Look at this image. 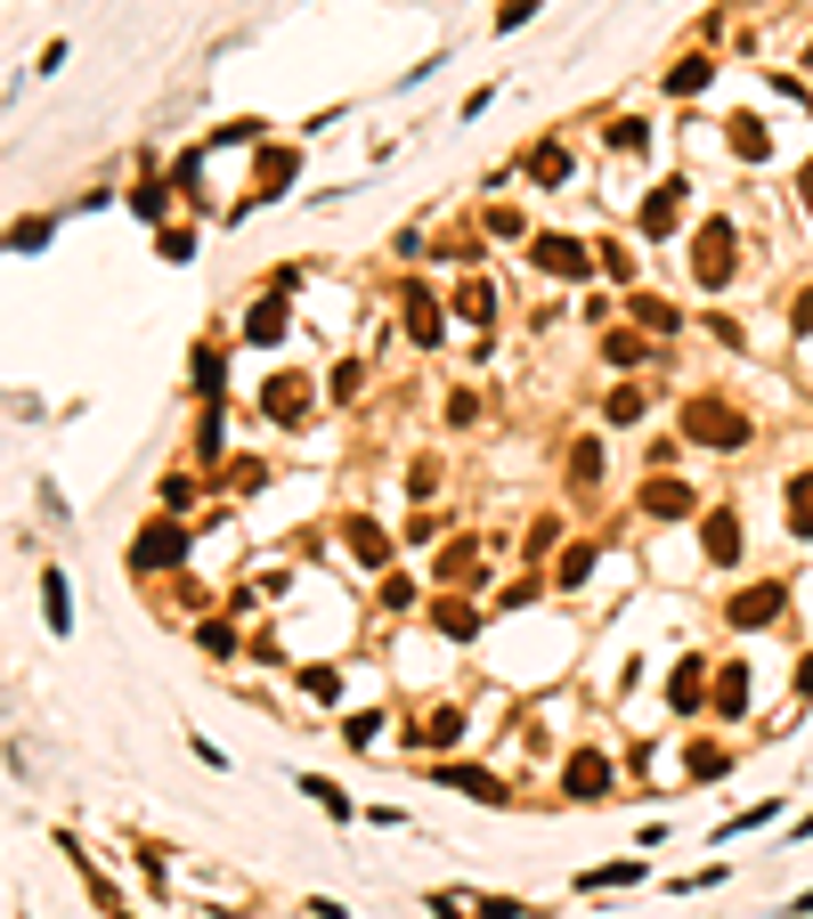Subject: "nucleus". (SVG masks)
<instances>
[{
    "mask_svg": "<svg viewBox=\"0 0 813 919\" xmlns=\"http://www.w3.org/2000/svg\"><path fill=\"white\" fill-rule=\"evenodd\" d=\"M798 700H813V659L798 667Z\"/></svg>",
    "mask_w": 813,
    "mask_h": 919,
    "instance_id": "603ef678",
    "label": "nucleus"
},
{
    "mask_svg": "<svg viewBox=\"0 0 813 919\" xmlns=\"http://www.w3.org/2000/svg\"><path fill=\"white\" fill-rule=\"evenodd\" d=\"M196 643H204V659H237V635H228L220 619H204V626H196Z\"/></svg>",
    "mask_w": 813,
    "mask_h": 919,
    "instance_id": "79ce46f5",
    "label": "nucleus"
},
{
    "mask_svg": "<svg viewBox=\"0 0 813 919\" xmlns=\"http://www.w3.org/2000/svg\"><path fill=\"white\" fill-rule=\"evenodd\" d=\"M635 228H642L651 244H659V237H675V228H683V179H659L651 196L635 204Z\"/></svg>",
    "mask_w": 813,
    "mask_h": 919,
    "instance_id": "1a4fd4ad",
    "label": "nucleus"
},
{
    "mask_svg": "<svg viewBox=\"0 0 813 919\" xmlns=\"http://www.w3.org/2000/svg\"><path fill=\"white\" fill-rule=\"evenodd\" d=\"M196 554V521L179 513H155L147 529L131 537V578H155V570H179V561Z\"/></svg>",
    "mask_w": 813,
    "mask_h": 919,
    "instance_id": "f257e3e1",
    "label": "nucleus"
},
{
    "mask_svg": "<svg viewBox=\"0 0 813 919\" xmlns=\"http://www.w3.org/2000/svg\"><path fill=\"white\" fill-rule=\"evenodd\" d=\"M431 781H440V789H455V798H472V806H513V781H505V773H488V765H464V757L431 765Z\"/></svg>",
    "mask_w": 813,
    "mask_h": 919,
    "instance_id": "423d86ee",
    "label": "nucleus"
},
{
    "mask_svg": "<svg viewBox=\"0 0 813 919\" xmlns=\"http://www.w3.org/2000/svg\"><path fill=\"white\" fill-rule=\"evenodd\" d=\"M431 626H440L448 643H472V635H481V611H472L464 594H440V602H431Z\"/></svg>",
    "mask_w": 813,
    "mask_h": 919,
    "instance_id": "f3484780",
    "label": "nucleus"
},
{
    "mask_svg": "<svg viewBox=\"0 0 813 919\" xmlns=\"http://www.w3.org/2000/svg\"><path fill=\"white\" fill-rule=\"evenodd\" d=\"M301 692H309V700H342V667L309 659V667H301Z\"/></svg>",
    "mask_w": 813,
    "mask_h": 919,
    "instance_id": "72a5a7b5",
    "label": "nucleus"
},
{
    "mask_svg": "<svg viewBox=\"0 0 813 919\" xmlns=\"http://www.w3.org/2000/svg\"><path fill=\"white\" fill-rule=\"evenodd\" d=\"M765 822H781V806H773V798H765V806H740L733 822L716 830V846H724V839H740V830H765Z\"/></svg>",
    "mask_w": 813,
    "mask_h": 919,
    "instance_id": "e433bc0d",
    "label": "nucleus"
},
{
    "mask_svg": "<svg viewBox=\"0 0 813 919\" xmlns=\"http://www.w3.org/2000/svg\"><path fill=\"white\" fill-rule=\"evenodd\" d=\"M733 277H740V237H733V220H700V228H692V285L724 294Z\"/></svg>",
    "mask_w": 813,
    "mask_h": 919,
    "instance_id": "f03ea898",
    "label": "nucleus"
},
{
    "mask_svg": "<svg viewBox=\"0 0 813 919\" xmlns=\"http://www.w3.org/2000/svg\"><path fill=\"white\" fill-rule=\"evenodd\" d=\"M294 781H301V798H309V806H326V813H333V822H359V806H350V789H342V781H326V773H294Z\"/></svg>",
    "mask_w": 813,
    "mask_h": 919,
    "instance_id": "6ab92c4d",
    "label": "nucleus"
},
{
    "mask_svg": "<svg viewBox=\"0 0 813 919\" xmlns=\"http://www.w3.org/2000/svg\"><path fill=\"white\" fill-rule=\"evenodd\" d=\"M472 919H546V911L520 904V895H488V904H472Z\"/></svg>",
    "mask_w": 813,
    "mask_h": 919,
    "instance_id": "58836bf2",
    "label": "nucleus"
},
{
    "mask_svg": "<svg viewBox=\"0 0 813 919\" xmlns=\"http://www.w3.org/2000/svg\"><path fill=\"white\" fill-rule=\"evenodd\" d=\"M342 546L366 561V570H391V537H383V521H366V513H350L342 521Z\"/></svg>",
    "mask_w": 813,
    "mask_h": 919,
    "instance_id": "9b49d317",
    "label": "nucleus"
},
{
    "mask_svg": "<svg viewBox=\"0 0 813 919\" xmlns=\"http://www.w3.org/2000/svg\"><path fill=\"white\" fill-rule=\"evenodd\" d=\"M707 81H716V57H675V66H667V98H692V90H707Z\"/></svg>",
    "mask_w": 813,
    "mask_h": 919,
    "instance_id": "5701e85b",
    "label": "nucleus"
},
{
    "mask_svg": "<svg viewBox=\"0 0 813 919\" xmlns=\"http://www.w3.org/2000/svg\"><path fill=\"white\" fill-rule=\"evenodd\" d=\"M342 741H350V748H374V741H383V708H350V716H342Z\"/></svg>",
    "mask_w": 813,
    "mask_h": 919,
    "instance_id": "2f4dec72",
    "label": "nucleus"
},
{
    "mask_svg": "<svg viewBox=\"0 0 813 919\" xmlns=\"http://www.w3.org/2000/svg\"><path fill=\"white\" fill-rule=\"evenodd\" d=\"M724 879H733V871H724V863H700V871H683L675 887H683V895H707V887H724Z\"/></svg>",
    "mask_w": 813,
    "mask_h": 919,
    "instance_id": "c03bdc74",
    "label": "nucleus"
},
{
    "mask_svg": "<svg viewBox=\"0 0 813 919\" xmlns=\"http://www.w3.org/2000/svg\"><path fill=\"white\" fill-rule=\"evenodd\" d=\"M41 619H50V635H74V587H66V570H41Z\"/></svg>",
    "mask_w": 813,
    "mask_h": 919,
    "instance_id": "dca6fc26",
    "label": "nucleus"
},
{
    "mask_svg": "<svg viewBox=\"0 0 813 919\" xmlns=\"http://www.w3.org/2000/svg\"><path fill=\"white\" fill-rule=\"evenodd\" d=\"M651 863H602V871H578V895H611V887H635Z\"/></svg>",
    "mask_w": 813,
    "mask_h": 919,
    "instance_id": "bb28decb",
    "label": "nucleus"
},
{
    "mask_svg": "<svg viewBox=\"0 0 813 919\" xmlns=\"http://www.w3.org/2000/svg\"><path fill=\"white\" fill-rule=\"evenodd\" d=\"M602 269H611L618 285H635V253H627V244H602Z\"/></svg>",
    "mask_w": 813,
    "mask_h": 919,
    "instance_id": "09e8293b",
    "label": "nucleus"
},
{
    "mask_svg": "<svg viewBox=\"0 0 813 919\" xmlns=\"http://www.w3.org/2000/svg\"><path fill=\"white\" fill-rule=\"evenodd\" d=\"M700 683H707V652H683L675 683H667V700H675V716H700Z\"/></svg>",
    "mask_w": 813,
    "mask_h": 919,
    "instance_id": "a211bd4d",
    "label": "nucleus"
},
{
    "mask_svg": "<svg viewBox=\"0 0 813 919\" xmlns=\"http://www.w3.org/2000/svg\"><path fill=\"white\" fill-rule=\"evenodd\" d=\"M277 333H285V294H261L244 309V342H277Z\"/></svg>",
    "mask_w": 813,
    "mask_h": 919,
    "instance_id": "b1692460",
    "label": "nucleus"
},
{
    "mask_svg": "<svg viewBox=\"0 0 813 919\" xmlns=\"http://www.w3.org/2000/svg\"><path fill=\"white\" fill-rule=\"evenodd\" d=\"M602 415H611V424H642V415H651V383H618L611 400H602Z\"/></svg>",
    "mask_w": 813,
    "mask_h": 919,
    "instance_id": "393cba45",
    "label": "nucleus"
},
{
    "mask_svg": "<svg viewBox=\"0 0 813 919\" xmlns=\"http://www.w3.org/2000/svg\"><path fill=\"white\" fill-rule=\"evenodd\" d=\"M611 757H602V748H570V757H561V798H578V806H602L611 798Z\"/></svg>",
    "mask_w": 813,
    "mask_h": 919,
    "instance_id": "6e6552de",
    "label": "nucleus"
},
{
    "mask_svg": "<svg viewBox=\"0 0 813 919\" xmlns=\"http://www.w3.org/2000/svg\"><path fill=\"white\" fill-rule=\"evenodd\" d=\"M798 187H805V204H813V163H805V172H798Z\"/></svg>",
    "mask_w": 813,
    "mask_h": 919,
    "instance_id": "864d4df0",
    "label": "nucleus"
},
{
    "mask_svg": "<svg viewBox=\"0 0 813 919\" xmlns=\"http://www.w3.org/2000/svg\"><path fill=\"white\" fill-rule=\"evenodd\" d=\"M602 359H611V366H642V359H651V333H611V342H602Z\"/></svg>",
    "mask_w": 813,
    "mask_h": 919,
    "instance_id": "7c9ffc66",
    "label": "nucleus"
},
{
    "mask_svg": "<svg viewBox=\"0 0 813 919\" xmlns=\"http://www.w3.org/2000/svg\"><path fill=\"white\" fill-rule=\"evenodd\" d=\"M187 383H196V400H228V350H220V342H196Z\"/></svg>",
    "mask_w": 813,
    "mask_h": 919,
    "instance_id": "ddd939ff",
    "label": "nucleus"
},
{
    "mask_svg": "<svg viewBox=\"0 0 813 919\" xmlns=\"http://www.w3.org/2000/svg\"><path fill=\"white\" fill-rule=\"evenodd\" d=\"M50 244V220H17L9 237H0V253H41Z\"/></svg>",
    "mask_w": 813,
    "mask_h": 919,
    "instance_id": "4c0bfd02",
    "label": "nucleus"
},
{
    "mask_svg": "<svg viewBox=\"0 0 813 919\" xmlns=\"http://www.w3.org/2000/svg\"><path fill=\"white\" fill-rule=\"evenodd\" d=\"M520 172H529L537 187H561V179H570V147H561V139H546V147L520 155Z\"/></svg>",
    "mask_w": 813,
    "mask_h": 919,
    "instance_id": "4be33fe9",
    "label": "nucleus"
},
{
    "mask_svg": "<svg viewBox=\"0 0 813 919\" xmlns=\"http://www.w3.org/2000/svg\"><path fill=\"white\" fill-rule=\"evenodd\" d=\"M187 496H196V472H172V480H163V505H172V513L187 505Z\"/></svg>",
    "mask_w": 813,
    "mask_h": 919,
    "instance_id": "8fccbe9b",
    "label": "nucleus"
},
{
    "mask_svg": "<svg viewBox=\"0 0 813 919\" xmlns=\"http://www.w3.org/2000/svg\"><path fill=\"white\" fill-rule=\"evenodd\" d=\"M261 407L277 415V424H309V383H301V374H277V383L261 391Z\"/></svg>",
    "mask_w": 813,
    "mask_h": 919,
    "instance_id": "2eb2a0df",
    "label": "nucleus"
},
{
    "mask_svg": "<svg viewBox=\"0 0 813 919\" xmlns=\"http://www.w3.org/2000/svg\"><path fill=\"white\" fill-rule=\"evenodd\" d=\"M740 708H748V659H724V667H716V692H707V716L733 724Z\"/></svg>",
    "mask_w": 813,
    "mask_h": 919,
    "instance_id": "9d476101",
    "label": "nucleus"
},
{
    "mask_svg": "<svg viewBox=\"0 0 813 919\" xmlns=\"http://www.w3.org/2000/svg\"><path fill=\"white\" fill-rule=\"evenodd\" d=\"M537 9H546V0H496V33H520Z\"/></svg>",
    "mask_w": 813,
    "mask_h": 919,
    "instance_id": "37998d69",
    "label": "nucleus"
},
{
    "mask_svg": "<svg viewBox=\"0 0 813 919\" xmlns=\"http://www.w3.org/2000/svg\"><path fill=\"white\" fill-rule=\"evenodd\" d=\"M642 513L651 521H683L692 513V489H683V480H642Z\"/></svg>",
    "mask_w": 813,
    "mask_h": 919,
    "instance_id": "aec40b11",
    "label": "nucleus"
},
{
    "mask_svg": "<svg viewBox=\"0 0 813 919\" xmlns=\"http://www.w3.org/2000/svg\"><path fill=\"white\" fill-rule=\"evenodd\" d=\"M172 196H179L172 179H139V187H131V212H139V220H163V212H172Z\"/></svg>",
    "mask_w": 813,
    "mask_h": 919,
    "instance_id": "c756f323",
    "label": "nucleus"
},
{
    "mask_svg": "<svg viewBox=\"0 0 813 919\" xmlns=\"http://www.w3.org/2000/svg\"><path fill=\"white\" fill-rule=\"evenodd\" d=\"M611 147H618V155H642V147H651V122H642V114H618V122H611Z\"/></svg>",
    "mask_w": 813,
    "mask_h": 919,
    "instance_id": "c9c22d12",
    "label": "nucleus"
},
{
    "mask_svg": "<svg viewBox=\"0 0 813 919\" xmlns=\"http://www.w3.org/2000/svg\"><path fill=\"white\" fill-rule=\"evenodd\" d=\"M424 911H431V919H472V904H464V895H448V887L424 895Z\"/></svg>",
    "mask_w": 813,
    "mask_h": 919,
    "instance_id": "a18cd8bd",
    "label": "nucleus"
},
{
    "mask_svg": "<svg viewBox=\"0 0 813 919\" xmlns=\"http://www.w3.org/2000/svg\"><path fill=\"white\" fill-rule=\"evenodd\" d=\"M294 179H301V147H294V139H261V155H253V187H244L237 220L253 212V204H277Z\"/></svg>",
    "mask_w": 813,
    "mask_h": 919,
    "instance_id": "7ed1b4c3",
    "label": "nucleus"
},
{
    "mask_svg": "<svg viewBox=\"0 0 813 919\" xmlns=\"http://www.w3.org/2000/svg\"><path fill=\"white\" fill-rule=\"evenodd\" d=\"M114 919H131V911H114Z\"/></svg>",
    "mask_w": 813,
    "mask_h": 919,
    "instance_id": "5fc2aeb1",
    "label": "nucleus"
},
{
    "mask_svg": "<svg viewBox=\"0 0 813 919\" xmlns=\"http://www.w3.org/2000/svg\"><path fill=\"white\" fill-rule=\"evenodd\" d=\"M399 309H407V333H415V342H440V333H448V318H440V302H431L424 294V285H399Z\"/></svg>",
    "mask_w": 813,
    "mask_h": 919,
    "instance_id": "4468645a",
    "label": "nucleus"
},
{
    "mask_svg": "<svg viewBox=\"0 0 813 919\" xmlns=\"http://www.w3.org/2000/svg\"><path fill=\"white\" fill-rule=\"evenodd\" d=\"M594 537H586V546H570V554H561V587H586V578H594Z\"/></svg>",
    "mask_w": 813,
    "mask_h": 919,
    "instance_id": "ea45409f",
    "label": "nucleus"
},
{
    "mask_svg": "<svg viewBox=\"0 0 813 919\" xmlns=\"http://www.w3.org/2000/svg\"><path fill=\"white\" fill-rule=\"evenodd\" d=\"M455 309H464V318H488L496 302H488V285H464V294H455Z\"/></svg>",
    "mask_w": 813,
    "mask_h": 919,
    "instance_id": "3c124183",
    "label": "nucleus"
},
{
    "mask_svg": "<svg viewBox=\"0 0 813 919\" xmlns=\"http://www.w3.org/2000/svg\"><path fill=\"white\" fill-rule=\"evenodd\" d=\"M700 554L716 561V570H733L740 561V513H707L700 521Z\"/></svg>",
    "mask_w": 813,
    "mask_h": 919,
    "instance_id": "f8f14e48",
    "label": "nucleus"
},
{
    "mask_svg": "<svg viewBox=\"0 0 813 919\" xmlns=\"http://www.w3.org/2000/svg\"><path fill=\"white\" fill-rule=\"evenodd\" d=\"M733 155H740V163H765V155H773V139H765L757 114H733Z\"/></svg>",
    "mask_w": 813,
    "mask_h": 919,
    "instance_id": "c85d7f7f",
    "label": "nucleus"
},
{
    "mask_svg": "<svg viewBox=\"0 0 813 919\" xmlns=\"http://www.w3.org/2000/svg\"><path fill=\"white\" fill-rule=\"evenodd\" d=\"M253 139H268V122L261 114H237V122H220V131H212V147H253Z\"/></svg>",
    "mask_w": 813,
    "mask_h": 919,
    "instance_id": "f704fd0d",
    "label": "nucleus"
},
{
    "mask_svg": "<svg viewBox=\"0 0 813 919\" xmlns=\"http://www.w3.org/2000/svg\"><path fill=\"white\" fill-rule=\"evenodd\" d=\"M781 611H789V587L781 578H757V587H740L724 602V626H733V635H757V626H773Z\"/></svg>",
    "mask_w": 813,
    "mask_h": 919,
    "instance_id": "39448f33",
    "label": "nucleus"
},
{
    "mask_svg": "<svg viewBox=\"0 0 813 919\" xmlns=\"http://www.w3.org/2000/svg\"><path fill=\"white\" fill-rule=\"evenodd\" d=\"M683 431H692L700 448H748V415L733 407V400H683Z\"/></svg>",
    "mask_w": 813,
    "mask_h": 919,
    "instance_id": "20e7f679",
    "label": "nucleus"
},
{
    "mask_svg": "<svg viewBox=\"0 0 813 919\" xmlns=\"http://www.w3.org/2000/svg\"><path fill=\"white\" fill-rule=\"evenodd\" d=\"M627 309H635V326H642V333H675V326H683V318H675V302H667V294H635Z\"/></svg>",
    "mask_w": 813,
    "mask_h": 919,
    "instance_id": "cd10ccee",
    "label": "nucleus"
},
{
    "mask_svg": "<svg viewBox=\"0 0 813 919\" xmlns=\"http://www.w3.org/2000/svg\"><path fill=\"white\" fill-rule=\"evenodd\" d=\"M683 773H692V781H724V773H733V748H724V741H692Z\"/></svg>",
    "mask_w": 813,
    "mask_h": 919,
    "instance_id": "a878e982",
    "label": "nucleus"
},
{
    "mask_svg": "<svg viewBox=\"0 0 813 919\" xmlns=\"http://www.w3.org/2000/svg\"><path fill=\"white\" fill-rule=\"evenodd\" d=\"M464 724H472L464 708H455V700H440L424 724H415V741H424V748H448V741H464Z\"/></svg>",
    "mask_w": 813,
    "mask_h": 919,
    "instance_id": "412c9836",
    "label": "nucleus"
},
{
    "mask_svg": "<svg viewBox=\"0 0 813 919\" xmlns=\"http://www.w3.org/2000/svg\"><path fill=\"white\" fill-rule=\"evenodd\" d=\"M374 602H383V611H407V602H415V578H407V570H383V587H374Z\"/></svg>",
    "mask_w": 813,
    "mask_h": 919,
    "instance_id": "a19ab883",
    "label": "nucleus"
},
{
    "mask_svg": "<svg viewBox=\"0 0 813 919\" xmlns=\"http://www.w3.org/2000/svg\"><path fill=\"white\" fill-rule=\"evenodd\" d=\"M789 529H798V537H813V472H798V480H789Z\"/></svg>",
    "mask_w": 813,
    "mask_h": 919,
    "instance_id": "473e14b6",
    "label": "nucleus"
},
{
    "mask_svg": "<svg viewBox=\"0 0 813 919\" xmlns=\"http://www.w3.org/2000/svg\"><path fill=\"white\" fill-rule=\"evenodd\" d=\"M529 261L546 269V277H561V285H586L602 269V253H586L578 237H529Z\"/></svg>",
    "mask_w": 813,
    "mask_h": 919,
    "instance_id": "0eeeda50",
    "label": "nucleus"
},
{
    "mask_svg": "<svg viewBox=\"0 0 813 919\" xmlns=\"http://www.w3.org/2000/svg\"><path fill=\"white\" fill-rule=\"evenodd\" d=\"M359 383H366V366H359V359L333 366V400H359Z\"/></svg>",
    "mask_w": 813,
    "mask_h": 919,
    "instance_id": "49530a36",
    "label": "nucleus"
},
{
    "mask_svg": "<svg viewBox=\"0 0 813 919\" xmlns=\"http://www.w3.org/2000/svg\"><path fill=\"white\" fill-rule=\"evenodd\" d=\"M155 244H163V261H187V253H196V228H163Z\"/></svg>",
    "mask_w": 813,
    "mask_h": 919,
    "instance_id": "de8ad7c7",
    "label": "nucleus"
}]
</instances>
